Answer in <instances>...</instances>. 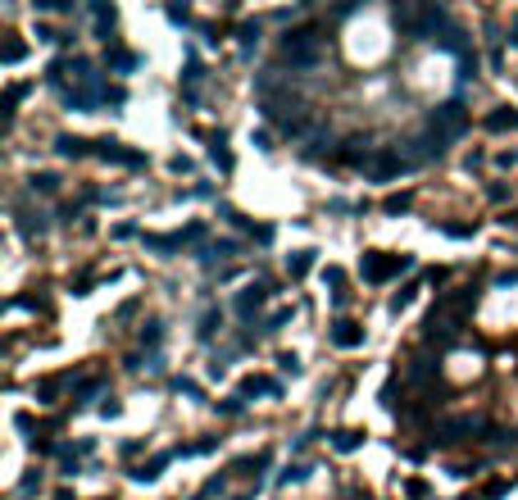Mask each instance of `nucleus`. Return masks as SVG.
<instances>
[{
    "label": "nucleus",
    "instance_id": "f257e3e1",
    "mask_svg": "<svg viewBox=\"0 0 518 500\" xmlns=\"http://www.w3.org/2000/svg\"><path fill=\"white\" fill-rule=\"evenodd\" d=\"M205 236H209L205 223H187L182 232H146L141 246L151 250V255H178L182 246H200V250H205Z\"/></svg>",
    "mask_w": 518,
    "mask_h": 500
},
{
    "label": "nucleus",
    "instance_id": "f03ea898",
    "mask_svg": "<svg viewBox=\"0 0 518 500\" xmlns=\"http://www.w3.org/2000/svg\"><path fill=\"white\" fill-rule=\"evenodd\" d=\"M410 264H414L410 255H382V250H364L360 273H364V282H368V286H382V282L396 278V273H405Z\"/></svg>",
    "mask_w": 518,
    "mask_h": 500
},
{
    "label": "nucleus",
    "instance_id": "7ed1b4c3",
    "mask_svg": "<svg viewBox=\"0 0 518 500\" xmlns=\"http://www.w3.org/2000/svg\"><path fill=\"white\" fill-rule=\"evenodd\" d=\"M205 64H200V55H195V46H187V64H182V100L195 109L200 105V86H205Z\"/></svg>",
    "mask_w": 518,
    "mask_h": 500
},
{
    "label": "nucleus",
    "instance_id": "20e7f679",
    "mask_svg": "<svg viewBox=\"0 0 518 500\" xmlns=\"http://www.w3.org/2000/svg\"><path fill=\"white\" fill-rule=\"evenodd\" d=\"M264 305H268V286H264V282H245L241 291H237V300H232L237 319H245V323H250V319H255Z\"/></svg>",
    "mask_w": 518,
    "mask_h": 500
},
{
    "label": "nucleus",
    "instance_id": "39448f33",
    "mask_svg": "<svg viewBox=\"0 0 518 500\" xmlns=\"http://www.w3.org/2000/svg\"><path fill=\"white\" fill-rule=\"evenodd\" d=\"M96 159L118 164V169H146V155H141V150H128V146H118V141H96Z\"/></svg>",
    "mask_w": 518,
    "mask_h": 500
},
{
    "label": "nucleus",
    "instance_id": "423d86ee",
    "mask_svg": "<svg viewBox=\"0 0 518 500\" xmlns=\"http://www.w3.org/2000/svg\"><path fill=\"white\" fill-rule=\"evenodd\" d=\"M327 341L337 346V350H355V346H364V328L355 319H337L327 328Z\"/></svg>",
    "mask_w": 518,
    "mask_h": 500
},
{
    "label": "nucleus",
    "instance_id": "0eeeda50",
    "mask_svg": "<svg viewBox=\"0 0 518 500\" xmlns=\"http://www.w3.org/2000/svg\"><path fill=\"white\" fill-rule=\"evenodd\" d=\"M173 459H178V455H173V450H159V455H151V459H146V464H137V469H132L128 478H132V482H155L159 473H164V469L173 464Z\"/></svg>",
    "mask_w": 518,
    "mask_h": 500
},
{
    "label": "nucleus",
    "instance_id": "6e6552de",
    "mask_svg": "<svg viewBox=\"0 0 518 500\" xmlns=\"http://www.w3.org/2000/svg\"><path fill=\"white\" fill-rule=\"evenodd\" d=\"M232 255H241V241L223 236V241H209V246L200 250V264H205V269H214V264H223V259H232Z\"/></svg>",
    "mask_w": 518,
    "mask_h": 500
},
{
    "label": "nucleus",
    "instance_id": "1a4fd4ad",
    "mask_svg": "<svg viewBox=\"0 0 518 500\" xmlns=\"http://www.w3.org/2000/svg\"><path fill=\"white\" fill-rule=\"evenodd\" d=\"M323 286L332 291V305H337V309L350 305V291H345V273H341L337 264H327V269H323Z\"/></svg>",
    "mask_w": 518,
    "mask_h": 500
},
{
    "label": "nucleus",
    "instance_id": "9d476101",
    "mask_svg": "<svg viewBox=\"0 0 518 500\" xmlns=\"http://www.w3.org/2000/svg\"><path fill=\"white\" fill-rule=\"evenodd\" d=\"M105 69L109 73H132V69H137V55H132L128 46H114V41H109L105 46Z\"/></svg>",
    "mask_w": 518,
    "mask_h": 500
},
{
    "label": "nucleus",
    "instance_id": "9b49d317",
    "mask_svg": "<svg viewBox=\"0 0 518 500\" xmlns=\"http://www.w3.org/2000/svg\"><path fill=\"white\" fill-rule=\"evenodd\" d=\"M105 373H86V378H78V386H73V405H86L91 396H101L105 391Z\"/></svg>",
    "mask_w": 518,
    "mask_h": 500
},
{
    "label": "nucleus",
    "instance_id": "f8f14e48",
    "mask_svg": "<svg viewBox=\"0 0 518 500\" xmlns=\"http://www.w3.org/2000/svg\"><path fill=\"white\" fill-rule=\"evenodd\" d=\"M268 464H273V455H268V450H255V455H241L237 464H232V473H241V478H259Z\"/></svg>",
    "mask_w": 518,
    "mask_h": 500
},
{
    "label": "nucleus",
    "instance_id": "ddd939ff",
    "mask_svg": "<svg viewBox=\"0 0 518 500\" xmlns=\"http://www.w3.org/2000/svg\"><path fill=\"white\" fill-rule=\"evenodd\" d=\"M55 150L64 159H82V155H96V141H86V136H55Z\"/></svg>",
    "mask_w": 518,
    "mask_h": 500
},
{
    "label": "nucleus",
    "instance_id": "4468645a",
    "mask_svg": "<svg viewBox=\"0 0 518 500\" xmlns=\"http://www.w3.org/2000/svg\"><path fill=\"white\" fill-rule=\"evenodd\" d=\"M482 128L487 132H518V109H509V105H504V109H491V114L482 119Z\"/></svg>",
    "mask_w": 518,
    "mask_h": 500
},
{
    "label": "nucleus",
    "instance_id": "2eb2a0df",
    "mask_svg": "<svg viewBox=\"0 0 518 500\" xmlns=\"http://www.w3.org/2000/svg\"><path fill=\"white\" fill-rule=\"evenodd\" d=\"M223 141H228L223 132H209V159H214V164L223 169V173H232V155H228V146H223Z\"/></svg>",
    "mask_w": 518,
    "mask_h": 500
},
{
    "label": "nucleus",
    "instance_id": "dca6fc26",
    "mask_svg": "<svg viewBox=\"0 0 518 500\" xmlns=\"http://www.w3.org/2000/svg\"><path fill=\"white\" fill-rule=\"evenodd\" d=\"M237 46H241L245 59L255 55V46H259V19H250V23H241V28H237Z\"/></svg>",
    "mask_w": 518,
    "mask_h": 500
},
{
    "label": "nucleus",
    "instance_id": "f3484780",
    "mask_svg": "<svg viewBox=\"0 0 518 500\" xmlns=\"http://www.w3.org/2000/svg\"><path fill=\"white\" fill-rule=\"evenodd\" d=\"M332 446H337L341 455H355V450L364 446V432H355V428H341V432H332Z\"/></svg>",
    "mask_w": 518,
    "mask_h": 500
},
{
    "label": "nucleus",
    "instance_id": "a211bd4d",
    "mask_svg": "<svg viewBox=\"0 0 518 500\" xmlns=\"http://www.w3.org/2000/svg\"><path fill=\"white\" fill-rule=\"evenodd\" d=\"M310 269H314V250H291V255H287V273H291V278H305Z\"/></svg>",
    "mask_w": 518,
    "mask_h": 500
},
{
    "label": "nucleus",
    "instance_id": "6ab92c4d",
    "mask_svg": "<svg viewBox=\"0 0 518 500\" xmlns=\"http://www.w3.org/2000/svg\"><path fill=\"white\" fill-rule=\"evenodd\" d=\"M214 332H223V309L209 305L205 314H200V341H214Z\"/></svg>",
    "mask_w": 518,
    "mask_h": 500
},
{
    "label": "nucleus",
    "instance_id": "aec40b11",
    "mask_svg": "<svg viewBox=\"0 0 518 500\" xmlns=\"http://www.w3.org/2000/svg\"><path fill=\"white\" fill-rule=\"evenodd\" d=\"M91 19H96V32L105 36V46H109V28H114V5H91Z\"/></svg>",
    "mask_w": 518,
    "mask_h": 500
},
{
    "label": "nucleus",
    "instance_id": "412c9836",
    "mask_svg": "<svg viewBox=\"0 0 518 500\" xmlns=\"http://www.w3.org/2000/svg\"><path fill=\"white\" fill-rule=\"evenodd\" d=\"M32 91V82H9L5 86V119H14V109H19V100Z\"/></svg>",
    "mask_w": 518,
    "mask_h": 500
},
{
    "label": "nucleus",
    "instance_id": "4be33fe9",
    "mask_svg": "<svg viewBox=\"0 0 518 500\" xmlns=\"http://www.w3.org/2000/svg\"><path fill=\"white\" fill-rule=\"evenodd\" d=\"M28 186H32L36 196H55V191H59V173H32Z\"/></svg>",
    "mask_w": 518,
    "mask_h": 500
},
{
    "label": "nucleus",
    "instance_id": "5701e85b",
    "mask_svg": "<svg viewBox=\"0 0 518 500\" xmlns=\"http://www.w3.org/2000/svg\"><path fill=\"white\" fill-rule=\"evenodd\" d=\"M214 446H218V436H205V441H191V446H173V455H178V459H191V455H209Z\"/></svg>",
    "mask_w": 518,
    "mask_h": 500
},
{
    "label": "nucleus",
    "instance_id": "b1692460",
    "mask_svg": "<svg viewBox=\"0 0 518 500\" xmlns=\"http://www.w3.org/2000/svg\"><path fill=\"white\" fill-rule=\"evenodd\" d=\"M101 105H128V86H123V82H105L101 86Z\"/></svg>",
    "mask_w": 518,
    "mask_h": 500
},
{
    "label": "nucleus",
    "instance_id": "393cba45",
    "mask_svg": "<svg viewBox=\"0 0 518 500\" xmlns=\"http://www.w3.org/2000/svg\"><path fill=\"white\" fill-rule=\"evenodd\" d=\"M223 486H228V473H214V478H209L191 500H214V496H223Z\"/></svg>",
    "mask_w": 518,
    "mask_h": 500
},
{
    "label": "nucleus",
    "instance_id": "a878e982",
    "mask_svg": "<svg viewBox=\"0 0 518 500\" xmlns=\"http://www.w3.org/2000/svg\"><path fill=\"white\" fill-rule=\"evenodd\" d=\"M164 341V328H159V319H151V323H141V346H151V355H155V346Z\"/></svg>",
    "mask_w": 518,
    "mask_h": 500
},
{
    "label": "nucleus",
    "instance_id": "bb28decb",
    "mask_svg": "<svg viewBox=\"0 0 518 500\" xmlns=\"http://www.w3.org/2000/svg\"><path fill=\"white\" fill-rule=\"evenodd\" d=\"M310 473H314L310 464H287V469L278 473V482H282V486H287V482H305V478H310Z\"/></svg>",
    "mask_w": 518,
    "mask_h": 500
},
{
    "label": "nucleus",
    "instance_id": "cd10ccee",
    "mask_svg": "<svg viewBox=\"0 0 518 500\" xmlns=\"http://www.w3.org/2000/svg\"><path fill=\"white\" fill-rule=\"evenodd\" d=\"M414 291H418V286H400V291L391 296V305H387V309H391V314H400V309H410V305H414Z\"/></svg>",
    "mask_w": 518,
    "mask_h": 500
},
{
    "label": "nucleus",
    "instance_id": "c85d7f7f",
    "mask_svg": "<svg viewBox=\"0 0 518 500\" xmlns=\"http://www.w3.org/2000/svg\"><path fill=\"white\" fill-rule=\"evenodd\" d=\"M23 55H28V46H23L19 36H14V41H5V50H0V59H5V64H19Z\"/></svg>",
    "mask_w": 518,
    "mask_h": 500
},
{
    "label": "nucleus",
    "instance_id": "c756f323",
    "mask_svg": "<svg viewBox=\"0 0 518 500\" xmlns=\"http://www.w3.org/2000/svg\"><path fill=\"white\" fill-rule=\"evenodd\" d=\"M441 232L454 236V241H464V236H473V232H477V223H441Z\"/></svg>",
    "mask_w": 518,
    "mask_h": 500
},
{
    "label": "nucleus",
    "instance_id": "7c9ffc66",
    "mask_svg": "<svg viewBox=\"0 0 518 500\" xmlns=\"http://www.w3.org/2000/svg\"><path fill=\"white\" fill-rule=\"evenodd\" d=\"M173 391H178V396H191V400H200V382H191V378H173Z\"/></svg>",
    "mask_w": 518,
    "mask_h": 500
},
{
    "label": "nucleus",
    "instance_id": "2f4dec72",
    "mask_svg": "<svg viewBox=\"0 0 518 500\" xmlns=\"http://www.w3.org/2000/svg\"><path fill=\"white\" fill-rule=\"evenodd\" d=\"M241 409H245V400H241V396H228V400H218V414H228V419H237Z\"/></svg>",
    "mask_w": 518,
    "mask_h": 500
},
{
    "label": "nucleus",
    "instance_id": "473e14b6",
    "mask_svg": "<svg viewBox=\"0 0 518 500\" xmlns=\"http://www.w3.org/2000/svg\"><path fill=\"white\" fill-rule=\"evenodd\" d=\"M168 23H178V28H191V9H187V5H168Z\"/></svg>",
    "mask_w": 518,
    "mask_h": 500
},
{
    "label": "nucleus",
    "instance_id": "72a5a7b5",
    "mask_svg": "<svg viewBox=\"0 0 518 500\" xmlns=\"http://www.w3.org/2000/svg\"><path fill=\"white\" fill-rule=\"evenodd\" d=\"M278 369H282V373H291V378H295V373H300V355H291V350H282V355H278Z\"/></svg>",
    "mask_w": 518,
    "mask_h": 500
},
{
    "label": "nucleus",
    "instance_id": "f704fd0d",
    "mask_svg": "<svg viewBox=\"0 0 518 500\" xmlns=\"http://www.w3.org/2000/svg\"><path fill=\"white\" fill-rule=\"evenodd\" d=\"M291 314H295L291 305H287V309H278V314H273V319L264 323V332H278V328H287V323H291Z\"/></svg>",
    "mask_w": 518,
    "mask_h": 500
},
{
    "label": "nucleus",
    "instance_id": "c9c22d12",
    "mask_svg": "<svg viewBox=\"0 0 518 500\" xmlns=\"http://www.w3.org/2000/svg\"><path fill=\"white\" fill-rule=\"evenodd\" d=\"M382 209H387V214H405V209H410V196H387V205H382Z\"/></svg>",
    "mask_w": 518,
    "mask_h": 500
},
{
    "label": "nucleus",
    "instance_id": "e433bc0d",
    "mask_svg": "<svg viewBox=\"0 0 518 500\" xmlns=\"http://www.w3.org/2000/svg\"><path fill=\"white\" fill-rule=\"evenodd\" d=\"M405 496L423 500V496H427V482H423V478H410V482H405Z\"/></svg>",
    "mask_w": 518,
    "mask_h": 500
},
{
    "label": "nucleus",
    "instance_id": "4c0bfd02",
    "mask_svg": "<svg viewBox=\"0 0 518 500\" xmlns=\"http://www.w3.org/2000/svg\"><path fill=\"white\" fill-rule=\"evenodd\" d=\"M36 486H41V473H28V478H23V482H19V491H23V496H32V491H36Z\"/></svg>",
    "mask_w": 518,
    "mask_h": 500
},
{
    "label": "nucleus",
    "instance_id": "58836bf2",
    "mask_svg": "<svg viewBox=\"0 0 518 500\" xmlns=\"http://www.w3.org/2000/svg\"><path fill=\"white\" fill-rule=\"evenodd\" d=\"M114 236H118V241H128V236H137V223H118V228H114Z\"/></svg>",
    "mask_w": 518,
    "mask_h": 500
},
{
    "label": "nucleus",
    "instance_id": "ea45409f",
    "mask_svg": "<svg viewBox=\"0 0 518 500\" xmlns=\"http://www.w3.org/2000/svg\"><path fill=\"white\" fill-rule=\"evenodd\" d=\"M118 455H123V459H132V455H141V441H123V446H118Z\"/></svg>",
    "mask_w": 518,
    "mask_h": 500
},
{
    "label": "nucleus",
    "instance_id": "a19ab883",
    "mask_svg": "<svg viewBox=\"0 0 518 500\" xmlns=\"http://www.w3.org/2000/svg\"><path fill=\"white\" fill-rule=\"evenodd\" d=\"M496 164H500V169H518V150H504V155L496 159Z\"/></svg>",
    "mask_w": 518,
    "mask_h": 500
},
{
    "label": "nucleus",
    "instance_id": "79ce46f5",
    "mask_svg": "<svg viewBox=\"0 0 518 500\" xmlns=\"http://www.w3.org/2000/svg\"><path fill=\"white\" fill-rule=\"evenodd\" d=\"M168 169H173V173H191V159H187V155H178V159H173Z\"/></svg>",
    "mask_w": 518,
    "mask_h": 500
},
{
    "label": "nucleus",
    "instance_id": "37998d69",
    "mask_svg": "<svg viewBox=\"0 0 518 500\" xmlns=\"http://www.w3.org/2000/svg\"><path fill=\"white\" fill-rule=\"evenodd\" d=\"M487 196H491V200H504V196H509V186H500V182H491V186H487Z\"/></svg>",
    "mask_w": 518,
    "mask_h": 500
},
{
    "label": "nucleus",
    "instance_id": "c03bdc74",
    "mask_svg": "<svg viewBox=\"0 0 518 500\" xmlns=\"http://www.w3.org/2000/svg\"><path fill=\"white\" fill-rule=\"evenodd\" d=\"M500 223H504V228H518V209H504V214H500Z\"/></svg>",
    "mask_w": 518,
    "mask_h": 500
},
{
    "label": "nucleus",
    "instance_id": "a18cd8bd",
    "mask_svg": "<svg viewBox=\"0 0 518 500\" xmlns=\"http://www.w3.org/2000/svg\"><path fill=\"white\" fill-rule=\"evenodd\" d=\"M55 500H78V496H73V491H59V496H55Z\"/></svg>",
    "mask_w": 518,
    "mask_h": 500
},
{
    "label": "nucleus",
    "instance_id": "49530a36",
    "mask_svg": "<svg viewBox=\"0 0 518 500\" xmlns=\"http://www.w3.org/2000/svg\"><path fill=\"white\" fill-rule=\"evenodd\" d=\"M509 41H514V46H518V28H514V36H509Z\"/></svg>",
    "mask_w": 518,
    "mask_h": 500
},
{
    "label": "nucleus",
    "instance_id": "de8ad7c7",
    "mask_svg": "<svg viewBox=\"0 0 518 500\" xmlns=\"http://www.w3.org/2000/svg\"><path fill=\"white\" fill-rule=\"evenodd\" d=\"M237 500H250V496H237Z\"/></svg>",
    "mask_w": 518,
    "mask_h": 500
}]
</instances>
